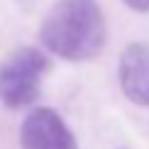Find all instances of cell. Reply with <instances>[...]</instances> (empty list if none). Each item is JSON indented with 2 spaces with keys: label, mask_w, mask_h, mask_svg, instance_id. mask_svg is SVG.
<instances>
[{
  "label": "cell",
  "mask_w": 149,
  "mask_h": 149,
  "mask_svg": "<svg viewBox=\"0 0 149 149\" xmlns=\"http://www.w3.org/2000/svg\"><path fill=\"white\" fill-rule=\"evenodd\" d=\"M105 34V17L95 0H56L39 29L44 49L66 61L98 56Z\"/></svg>",
  "instance_id": "1"
},
{
  "label": "cell",
  "mask_w": 149,
  "mask_h": 149,
  "mask_svg": "<svg viewBox=\"0 0 149 149\" xmlns=\"http://www.w3.org/2000/svg\"><path fill=\"white\" fill-rule=\"evenodd\" d=\"M49 69L44 52L20 47L0 64V103L10 110L29 108L39 98L42 78Z\"/></svg>",
  "instance_id": "2"
},
{
  "label": "cell",
  "mask_w": 149,
  "mask_h": 149,
  "mask_svg": "<svg viewBox=\"0 0 149 149\" xmlns=\"http://www.w3.org/2000/svg\"><path fill=\"white\" fill-rule=\"evenodd\" d=\"M125 5L137 12H149V0H125Z\"/></svg>",
  "instance_id": "5"
},
{
  "label": "cell",
  "mask_w": 149,
  "mask_h": 149,
  "mask_svg": "<svg viewBox=\"0 0 149 149\" xmlns=\"http://www.w3.org/2000/svg\"><path fill=\"white\" fill-rule=\"evenodd\" d=\"M22 149H78L64 117L52 108H34L20 127Z\"/></svg>",
  "instance_id": "3"
},
{
  "label": "cell",
  "mask_w": 149,
  "mask_h": 149,
  "mask_svg": "<svg viewBox=\"0 0 149 149\" xmlns=\"http://www.w3.org/2000/svg\"><path fill=\"white\" fill-rule=\"evenodd\" d=\"M122 93L137 105H149V44L134 42L120 56Z\"/></svg>",
  "instance_id": "4"
}]
</instances>
